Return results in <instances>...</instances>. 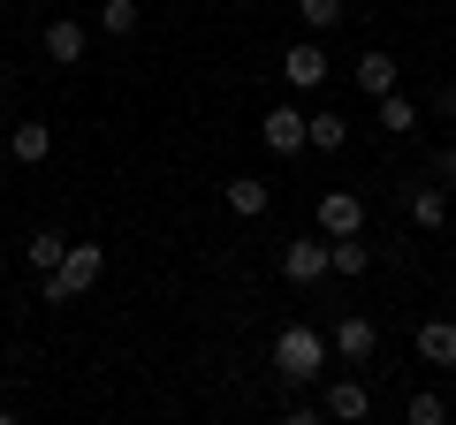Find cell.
Listing matches in <instances>:
<instances>
[{
	"label": "cell",
	"mask_w": 456,
	"mask_h": 425,
	"mask_svg": "<svg viewBox=\"0 0 456 425\" xmlns=\"http://www.w3.org/2000/svg\"><path fill=\"white\" fill-rule=\"evenodd\" d=\"M274 373L289 380V388H312V380H327V334L305 327V319H289V327L274 334Z\"/></svg>",
	"instance_id": "obj_1"
},
{
	"label": "cell",
	"mask_w": 456,
	"mask_h": 425,
	"mask_svg": "<svg viewBox=\"0 0 456 425\" xmlns=\"http://www.w3.org/2000/svg\"><path fill=\"white\" fill-rule=\"evenodd\" d=\"M327 274H335L327 236H289V244H281V281H289V289H320Z\"/></svg>",
	"instance_id": "obj_2"
},
{
	"label": "cell",
	"mask_w": 456,
	"mask_h": 425,
	"mask_svg": "<svg viewBox=\"0 0 456 425\" xmlns=\"http://www.w3.org/2000/svg\"><path fill=\"white\" fill-rule=\"evenodd\" d=\"M327 349H335V357L358 373V365H373V357H380V327L365 319V311H342L335 327H327Z\"/></svg>",
	"instance_id": "obj_3"
},
{
	"label": "cell",
	"mask_w": 456,
	"mask_h": 425,
	"mask_svg": "<svg viewBox=\"0 0 456 425\" xmlns=\"http://www.w3.org/2000/svg\"><path fill=\"white\" fill-rule=\"evenodd\" d=\"M53 274L69 281V289H99V274H107V244H92V236H69V251H61V266H53Z\"/></svg>",
	"instance_id": "obj_4"
},
{
	"label": "cell",
	"mask_w": 456,
	"mask_h": 425,
	"mask_svg": "<svg viewBox=\"0 0 456 425\" xmlns=\"http://www.w3.org/2000/svg\"><path fill=\"white\" fill-rule=\"evenodd\" d=\"M312 221H320V236H365V197L358 190H320Z\"/></svg>",
	"instance_id": "obj_5"
},
{
	"label": "cell",
	"mask_w": 456,
	"mask_h": 425,
	"mask_svg": "<svg viewBox=\"0 0 456 425\" xmlns=\"http://www.w3.org/2000/svg\"><path fill=\"white\" fill-rule=\"evenodd\" d=\"M259 145L274 152V160H297V152H305V115H297L289 99H281V107H266V122H259Z\"/></svg>",
	"instance_id": "obj_6"
},
{
	"label": "cell",
	"mask_w": 456,
	"mask_h": 425,
	"mask_svg": "<svg viewBox=\"0 0 456 425\" xmlns=\"http://www.w3.org/2000/svg\"><path fill=\"white\" fill-rule=\"evenodd\" d=\"M84 46H92V31H84L77 16H53L46 31H38V53H46L53 68H77V61H84Z\"/></svg>",
	"instance_id": "obj_7"
},
{
	"label": "cell",
	"mask_w": 456,
	"mask_h": 425,
	"mask_svg": "<svg viewBox=\"0 0 456 425\" xmlns=\"http://www.w3.org/2000/svg\"><path fill=\"white\" fill-rule=\"evenodd\" d=\"M281 76H289V92H320V84H327V53H320V38H297V46H281Z\"/></svg>",
	"instance_id": "obj_8"
},
{
	"label": "cell",
	"mask_w": 456,
	"mask_h": 425,
	"mask_svg": "<svg viewBox=\"0 0 456 425\" xmlns=\"http://www.w3.org/2000/svg\"><path fill=\"white\" fill-rule=\"evenodd\" d=\"M320 410H327V418H342V425H358V418H373V388H365L358 373H350V380H327Z\"/></svg>",
	"instance_id": "obj_9"
},
{
	"label": "cell",
	"mask_w": 456,
	"mask_h": 425,
	"mask_svg": "<svg viewBox=\"0 0 456 425\" xmlns=\"http://www.w3.org/2000/svg\"><path fill=\"white\" fill-rule=\"evenodd\" d=\"M403 205H411V229H449V212H456V197L449 190H434V182H419V190H403Z\"/></svg>",
	"instance_id": "obj_10"
},
{
	"label": "cell",
	"mask_w": 456,
	"mask_h": 425,
	"mask_svg": "<svg viewBox=\"0 0 456 425\" xmlns=\"http://www.w3.org/2000/svg\"><path fill=\"white\" fill-rule=\"evenodd\" d=\"M350 76H358V92H395V76H403V68H395V53H380V46H365L358 61H350Z\"/></svg>",
	"instance_id": "obj_11"
},
{
	"label": "cell",
	"mask_w": 456,
	"mask_h": 425,
	"mask_svg": "<svg viewBox=\"0 0 456 425\" xmlns=\"http://www.w3.org/2000/svg\"><path fill=\"white\" fill-rule=\"evenodd\" d=\"M419 357L434 373H456V319H426L419 327Z\"/></svg>",
	"instance_id": "obj_12"
},
{
	"label": "cell",
	"mask_w": 456,
	"mask_h": 425,
	"mask_svg": "<svg viewBox=\"0 0 456 425\" xmlns=\"http://www.w3.org/2000/svg\"><path fill=\"white\" fill-rule=\"evenodd\" d=\"M305 145H312V152H342V145H350V115H335V107L305 115Z\"/></svg>",
	"instance_id": "obj_13"
},
{
	"label": "cell",
	"mask_w": 456,
	"mask_h": 425,
	"mask_svg": "<svg viewBox=\"0 0 456 425\" xmlns=\"http://www.w3.org/2000/svg\"><path fill=\"white\" fill-rule=\"evenodd\" d=\"M266 205H274V190H266L259 175H228V212H236V221H259Z\"/></svg>",
	"instance_id": "obj_14"
},
{
	"label": "cell",
	"mask_w": 456,
	"mask_h": 425,
	"mask_svg": "<svg viewBox=\"0 0 456 425\" xmlns=\"http://www.w3.org/2000/svg\"><path fill=\"white\" fill-rule=\"evenodd\" d=\"M8 152H16L23 167H46V152H53V130H46V122H16V130H8Z\"/></svg>",
	"instance_id": "obj_15"
},
{
	"label": "cell",
	"mask_w": 456,
	"mask_h": 425,
	"mask_svg": "<svg viewBox=\"0 0 456 425\" xmlns=\"http://www.w3.org/2000/svg\"><path fill=\"white\" fill-rule=\"evenodd\" d=\"M327 259H335L342 281H358L365 266H373V251H365V236H327Z\"/></svg>",
	"instance_id": "obj_16"
},
{
	"label": "cell",
	"mask_w": 456,
	"mask_h": 425,
	"mask_svg": "<svg viewBox=\"0 0 456 425\" xmlns=\"http://www.w3.org/2000/svg\"><path fill=\"white\" fill-rule=\"evenodd\" d=\"M145 23V0H99V31L107 38H130Z\"/></svg>",
	"instance_id": "obj_17"
},
{
	"label": "cell",
	"mask_w": 456,
	"mask_h": 425,
	"mask_svg": "<svg viewBox=\"0 0 456 425\" xmlns=\"http://www.w3.org/2000/svg\"><path fill=\"white\" fill-rule=\"evenodd\" d=\"M61 251H69L61 229H38L31 244H23V259H31V274H53V266H61Z\"/></svg>",
	"instance_id": "obj_18"
},
{
	"label": "cell",
	"mask_w": 456,
	"mask_h": 425,
	"mask_svg": "<svg viewBox=\"0 0 456 425\" xmlns=\"http://www.w3.org/2000/svg\"><path fill=\"white\" fill-rule=\"evenodd\" d=\"M297 16H305V31H342L350 0H297Z\"/></svg>",
	"instance_id": "obj_19"
},
{
	"label": "cell",
	"mask_w": 456,
	"mask_h": 425,
	"mask_svg": "<svg viewBox=\"0 0 456 425\" xmlns=\"http://www.w3.org/2000/svg\"><path fill=\"white\" fill-rule=\"evenodd\" d=\"M380 130H419V107L403 92H380Z\"/></svg>",
	"instance_id": "obj_20"
},
{
	"label": "cell",
	"mask_w": 456,
	"mask_h": 425,
	"mask_svg": "<svg viewBox=\"0 0 456 425\" xmlns=\"http://www.w3.org/2000/svg\"><path fill=\"white\" fill-rule=\"evenodd\" d=\"M403 418H411V425H441V418H449V403H441L434 388H419V395L403 403Z\"/></svg>",
	"instance_id": "obj_21"
},
{
	"label": "cell",
	"mask_w": 456,
	"mask_h": 425,
	"mask_svg": "<svg viewBox=\"0 0 456 425\" xmlns=\"http://www.w3.org/2000/svg\"><path fill=\"white\" fill-rule=\"evenodd\" d=\"M38 289H46V304H77V289H69L61 274H38Z\"/></svg>",
	"instance_id": "obj_22"
},
{
	"label": "cell",
	"mask_w": 456,
	"mask_h": 425,
	"mask_svg": "<svg viewBox=\"0 0 456 425\" xmlns=\"http://www.w3.org/2000/svg\"><path fill=\"white\" fill-rule=\"evenodd\" d=\"M236 8H259V0H236Z\"/></svg>",
	"instance_id": "obj_23"
},
{
	"label": "cell",
	"mask_w": 456,
	"mask_h": 425,
	"mask_svg": "<svg viewBox=\"0 0 456 425\" xmlns=\"http://www.w3.org/2000/svg\"><path fill=\"white\" fill-rule=\"evenodd\" d=\"M449 197H456V190H449Z\"/></svg>",
	"instance_id": "obj_24"
}]
</instances>
